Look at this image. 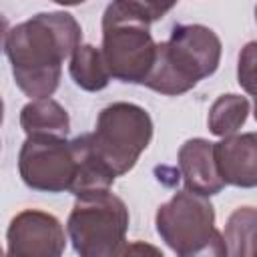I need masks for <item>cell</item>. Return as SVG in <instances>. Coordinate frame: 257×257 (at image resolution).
Segmentation results:
<instances>
[{"label": "cell", "mask_w": 257, "mask_h": 257, "mask_svg": "<svg viewBox=\"0 0 257 257\" xmlns=\"http://www.w3.org/2000/svg\"><path fill=\"white\" fill-rule=\"evenodd\" d=\"M80 40L82 28L68 12H40L12 26L4 36V52L16 86L30 98L52 96L62 62L82 44Z\"/></svg>", "instance_id": "cell-1"}, {"label": "cell", "mask_w": 257, "mask_h": 257, "mask_svg": "<svg viewBox=\"0 0 257 257\" xmlns=\"http://www.w3.org/2000/svg\"><path fill=\"white\" fill-rule=\"evenodd\" d=\"M221 50V40L209 26L177 24L171 38L157 44L155 64L143 84L167 96L189 92L199 80L215 74Z\"/></svg>", "instance_id": "cell-2"}, {"label": "cell", "mask_w": 257, "mask_h": 257, "mask_svg": "<svg viewBox=\"0 0 257 257\" xmlns=\"http://www.w3.org/2000/svg\"><path fill=\"white\" fill-rule=\"evenodd\" d=\"M153 18L135 0H112L102 14V56L112 78L143 84L155 58L157 42L151 36Z\"/></svg>", "instance_id": "cell-3"}, {"label": "cell", "mask_w": 257, "mask_h": 257, "mask_svg": "<svg viewBox=\"0 0 257 257\" xmlns=\"http://www.w3.org/2000/svg\"><path fill=\"white\" fill-rule=\"evenodd\" d=\"M157 233L181 257L227 255L225 239L215 227V209L209 197L189 189L175 193L155 215Z\"/></svg>", "instance_id": "cell-4"}, {"label": "cell", "mask_w": 257, "mask_h": 257, "mask_svg": "<svg viewBox=\"0 0 257 257\" xmlns=\"http://www.w3.org/2000/svg\"><path fill=\"white\" fill-rule=\"evenodd\" d=\"M66 231L80 257L126 255L128 209L110 189L76 197Z\"/></svg>", "instance_id": "cell-5"}, {"label": "cell", "mask_w": 257, "mask_h": 257, "mask_svg": "<svg viewBox=\"0 0 257 257\" xmlns=\"http://www.w3.org/2000/svg\"><path fill=\"white\" fill-rule=\"evenodd\" d=\"M153 139L149 112L135 102H112L98 112L90 143L108 169L122 177L139 161Z\"/></svg>", "instance_id": "cell-6"}, {"label": "cell", "mask_w": 257, "mask_h": 257, "mask_svg": "<svg viewBox=\"0 0 257 257\" xmlns=\"http://www.w3.org/2000/svg\"><path fill=\"white\" fill-rule=\"evenodd\" d=\"M18 173L26 187L42 193H70L76 155L66 137H26L18 153Z\"/></svg>", "instance_id": "cell-7"}, {"label": "cell", "mask_w": 257, "mask_h": 257, "mask_svg": "<svg viewBox=\"0 0 257 257\" xmlns=\"http://www.w3.org/2000/svg\"><path fill=\"white\" fill-rule=\"evenodd\" d=\"M6 253L12 257H58L64 253L66 237L62 223L40 209L20 211L6 231Z\"/></svg>", "instance_id": "cell-8"}, {"label": "cell", "mask_w": 257, "mask_h": 257, "mask_svg": "<svg viewBox=\"0 0 257 257\" xmlns=\"http://www.w3.org/2000/svg\"><path fill=\"white\" fill-rule=\"evenodd\" d=\"M179 169L185 181V187L197 195L213 197L223 191L225 181L221 179L217 159H215V143L207 139H189L179 149Z\"/></svg>", "instance_id": "cell-9"}, {"label": "cell", "mask_w": 257, "mask_h": 257, "mask_svg": "<svg viewBox=\"0 0 257 257\" xmlns=\"http://www.w3.org/2000/svg\"><path fill=\"white\" fill-rule=\"evenodd\" d=\"M215 159L225 185L257 187V133L231 135L215 143Z\"/></svg>", "instance_id": "cell-10"}, {"label": "cell", "mask_w": 257, "mask_h": 257, "mask_svg": "<svg viewBox=\"0 0 257 257\" xmlns=\"http://www.w3.org/2000/svg\"><path fill=\"white\" fill-rule=\"evenodd\" d=\"M20 126L26 137H66L70 118L66 108L54 98H32L20 110Z\"/></svg>", "instance_id": "cell-11"}, {"label": "cell", "mask_w": 257, "mask_h": 257, "mask_svg": "<svg viewBox=\"0 0 257 257\" xmlns=\"http://www.w3.org/2000/svg\"><path fill=\"white\" fill-rule=\"evenodd\" d=\"M68 70H70L74 84L80 86L82 90H88V92H96V90L106 88V84L112 78L108 68H106L102 50L92 46V44H80L72 52Z\"/></svg>", "instance_id": "cell-12"}, {"label": "cell", "mask_w": 257, "mask_h": 257, "mask_svg": "<svg viewBox=\"0 0 257 257\" xmlns=\"http://www.w3.org/2000/svg\"><path fill=\"white\" fill-rule=\"evenodd\" d=\"M223 239H225L227 255L257 257V209L255 207L235 209L227 219Z\"/></svg>", "instance_id": "cell-13"}, {"label": "cell", "mask_w": 257, "mask_h": 257, "mask_svg": "<svg viewBox=\"0 0 257 257\" xmlns=\"http://www.w3.org/2000/svg\"><path fill=\"white\" fill-rule=\"evenodd\" d=\"M249 114V100L241 94H221L209 108L207 124L215 137L237 135Z\"/></svg>", "instance_id": "cell-14"}, {"label": "cell", "mask_w": 257, "mask_h": 257, "mask_svg": "<svg viewBox=\"0 0 257 257\" xmlns=\"http://www.w3.org/2000/svg\"><path fill=\"white\" fill-rule=\"evenodd\" d=\"M237 82L239 86L255 98L253 114L257 120V42H247L239 52L237 62Z\"/></svg>", "instance_id": "cell-15"}, {"label": "cell", "mask_w": 257, "mask_h": 257, "mask_svg": "<svg viewBox=\"0 0 257 257\" xmlns=\"http://www.w3.org/2000/svg\"><path fill=\"white\" fill-rule=\"evenodd\" d=\"M135 2L141 4L149 12V16L153 18V22H155V20L163 18L179 0H135Z\"/></svg>", "instance_id": "cell-16"}, {"label": "cell", "mask_w": 257, "mask_h": 257, "mask_svg": "<svg viewBox=\"0 0 257 257\" xmlns=\"http://www.w3.org/2000/svg\"><path fill=\"white\" fill-rule=\"evenodd\" d=\"M52 2H56L60 6H78V4H82L86 0H52Z\"/></svg>", "instance_id": "cell-17"}, {"label": "cell", "mask_w": 257, "mask_h": 257, "mask_svg": "<svg viewBox=\"0 0 257 257\" xmlns=\"http://www.w3.org/2000/svg\"><path fill=\"white\" fill-rule=\"evenodd\" d=\"M255 20H257V6H255Z\"/></svg>", "instance_id": "cell-18"}]
</instances>
